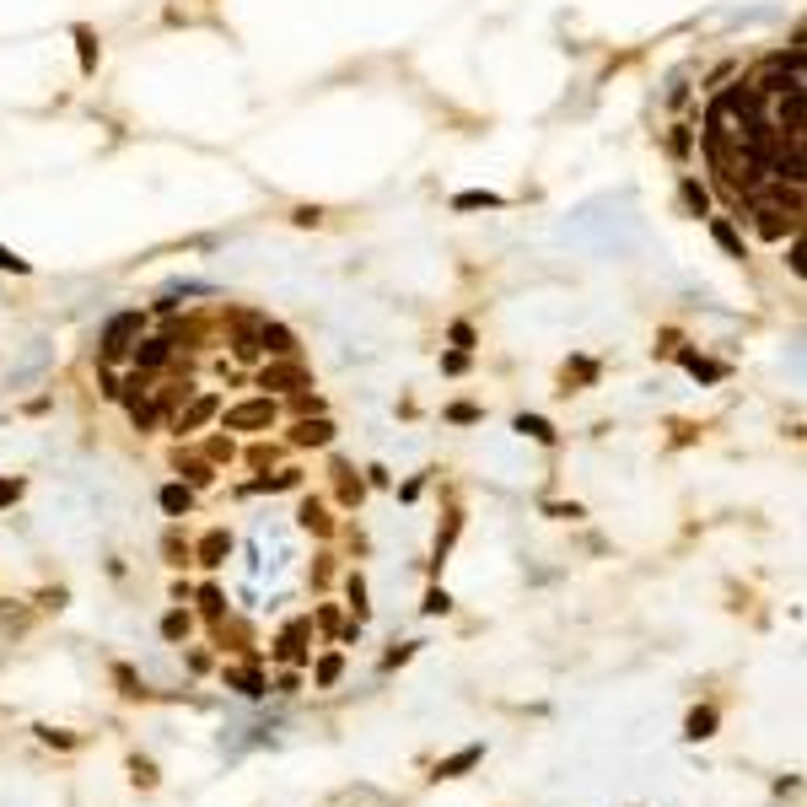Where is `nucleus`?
I'll return each instance as SVG.
<instances>
[{"instance_id":"nucleus-1","label":"nucleus","mask_w":807,"mask_h":807,"mask_svg":"<svg viewBox=\"0 0 807 807\" xmlns=\"http://www.w3.org/2000/svg\"><path fill=\"white\" fill-rule=\"evenodd\" d=\"M140 329H145V318H140V312H118V318H108V329H102V361H118V355L129 350V339H140Z\"/></svg>"},{"instance_id":"nucleus-2","label":"nucleus","mask_w":807,"mask_h":807,"mask_svg":"<svg viewBox=\"0 0 807 807\" xmlns=\"http://www.w3.org/2000/svg\"><path fill=\"white\" fill-rule=\"evenodd\" d=\"M754 215H759V237H770V242H781L786 232H797V221H803V210H786V205H754Z\"/></svg>"},{"instance_id":"nucleus-3","label":"nucleus","mask_w":807,"mask_h":807,"mask_svg":"<svg viewBox=\"0 0 807 807\" xmlns=\"http://www.w3.org/2000/svg\"><path fill=\"white\" fill-rule=\"evenodd\" d=\"M269 420H275V404H269V399H253V404L226 409V431H253V425H269Z\"/></svg>"},{"instance_id":"nucleus-4","label":"nucleus","mask_w":807,"mask_h":807,"mask_svg":"<svg viewBox=\"0 0 807 807\" xmlns=\"http://www.w3.org/2000/svg\"><path fill=\"white\" fill-rule=\"evenodd\" d=\"M167 355H172V339L156 334V339L135 345V372H156V366H167Z\"/></svg>"},{"instance_id":"nucleus-5","label":"nucleus","mask_w":807,"mask_h":807,"mask_svg":"<svg viewBox=\"0 0 807 807\" xmlns=\"http://www.w3.org/2000/svg\"><path fill=\"white\" fill-rule=\"evenodd\" d=\"M259 345H264L269 355H296V334H291L285 323H259Z\"/></svg>"},{"instance_id":"nucleus-6","label":"nucleus","mask_w":807,"mask_h":807,"mask_svg":"<svg viewBox=\"0 0 807 807\" xmlns=\"http://www.w3.org/2000/svg\"><path fill=\"white\" fill-rule=\"evenodd\" d=\"M291 442H296V447H329V442H334V425H329V420H296Z\"/></svg>"},{"instance_id":"nucleus-7","label":"nucleus","mask_w":807,"mask_h":807,"mask_svg":"<svg viewBox=\"0 0 807 807\" xmlns=\"http://www.w3.org/2000/svg\"><path fill=\"white\" fill-rule=\"evenodd\" d=\"M302 382H307V372H302V366H291V361L264 366V377H259V388H302Z\"/></svg>"},{"instance_id":"nucleus-8","label":"nucleus","mask_w":807,"mask_h":807,"mask_svg":"<svg viewBox=\"0 0 807 807\" xmlns=\"http://www.w3.org/2000/svg\"><path fill=\"white\" fill-rule=\"evenodd\" d=\"M506 199L501 194H490V189H469V194H458L452 199V210H501Z\"/></svg>"},{"instance_id":"nucleus-9","label":"nucleus","mask_w":807,"mask_h":807,"mask_svg":"<svg viewBox=\"0 0 807 807\" xmlns=\"http://www.w3.org/2000/svg\"><path fill=\"white\" fill-rule=\"evenodd\" d=\"M684 366H689L700 382H722V377H727V366H716V361H706V355H695V350H684Z\"/></svg>"},{"instance_id":"nucleus-10","label":"nucleus","mask_w":807,"mask_h":807,"mask_svg":"<svg viewBox=\"0 0 807 807\" xmlns=\"http://www.w3.org/2000/svg\"><path fill=\"white\" fill-rule=\"evenodd\" d=\"M679 199H684V210H689V215H706V210H711V199H706V189H700L695 178H684V189H679Z\"/></svg>"},{"instance_id":"nucleus-11","label":"nucleus","mask_w":807,"mask_h":807,"mask_svg":"<svg viewBox=\"0 0 807 807\" xmlns=\"http://www.w3.org/2000/svg\"><path fill=\"white\" fill-rule=\"evenodd\" d=\"M517 431L533 436V442H555V425H549L544 415H517Z\"/></svg>"},{"instance_id":"nucleus-12","label":"nucleus","mask_w":807,"mask_h":807,"mask_svg":"<svg viewBox=\"0 0 807 807\" xmlns=\"http://www.w3.org/2000/svg\"><path fill=\"white\" fill-rule=\"evenodd\" d=\"M75 48H81V70L92 75L97 70V38H92V27H75Z\"/></svg>"},{"instance_id":"nucleus-13","label":"nucleus","mask_w":807,"mask_h":807,"mask_svg":"<svg viewBox=\"0 0 807 807\" xmlns=\"http://www.w3.org/2000/svg\"><path fill=\"white\" fill-rule=\"evenodd\" d=\"M711 237H716V242H722V248H727L732 259H743V237H738V232H732L727 221H716V215H711Z\"/></svg>"},{"instance_id":"nucleus-14","label":"nucleus","mask_w":807,"mask_h":807,"mask_svg":"<svg viewBox=\"0 0 807 807\" xmlns=\"http://www.w3.org/2000/svg\"><path fill=\"white\" fill-rule=\"evenodd\" d=\"M210 415H215V399H199V404H194V409H189V415L178 420V431H194V425H205Z\"/></svg>"},{"instance_id":"nucleus-15","label":"nucleus","mask_w":807,"mask_h":807,"mask_svg":"<svg viewBox=\"0 0 807 807\" xmlns=\"http://www.w3.org/2000/svg\"><path fill=\"white\" fill-rule=\"evenodd\" d=\"M226 549H232V539H226V533H210V539L199 544V555H205V566H221V555H226Z\"/></svg>"},{"instance_id":"nucleus-16","label":"nucleus","mask_w":807,"mask_h":807,"mask_svg":"<svg viewBox=\"0 0 807 807\" xmlns=\"http://www.w3.org/2000/svg\"><path fill=\"white\" fill-rule=\"evenodd\" d=\"M189 501H194V496H189L183 485H167V490H162V506H167V512H189Z\"/></svg>"},{"instance_id":"nucleus-17","label":"nucleus","mask_w":807,"mask_h":807,"mask_svg":"<svg viewBox=\"0 0 807 807\" xmlns=\"http://www.w3.org/2000/svg\"><path fill=\"white\" fill-rule=\"evenodd\" d=\"M711 727H716V711H695L689 716V738H711Z\"/></svg>"},{"instance_id":"nucleus-18","label":"nucleus","mask_w":807,"mask_h":807,"mask_svg":"<svg viewBox=\"0 0 807 807\" xmlns=\"http://www.w3.org/2000/svg\"><path fill=\"white\" fill-rule=\"evenodd\" d=\"M474 759H479V749H463V754H458V759H447V765H442L436 776H458V770H469Z\"/></svg>"},{"instance_id":"nucleus-19","label":"nucleus","mask_w":807,"mask_h":807,"mask_svg":"<svg viewBox=\"0 0 807 807\" xmlns=\"http://www.w3.org/2000/svg\"><path fill=\"white\" fill-rule=\"evenodd\" d=\"M0 269H11V275H32V264H27V259H16L5 242H0Z\"/></svg>"},{"instance_id":"nucleus-20","label":"nucleus","mask_w":807,"mask_h":807,"mask_svg":"<svg viewBox=\"0 0 807 807\" xmlns=\"http://www.w3.org/2000/svg\"><path fill=\"white\" fill-rule=\"evenodd\" d=\"M302 522H307V528H318V533L329 528V517H323V506H318V501H307V506H302Z\"/></svg>"},{"instance_id":"nucleus-21","label":"nucleus","mask_w":807,"mask_h":807,"mask_svg":"<svg viewBox=\"0 0 807 807\" xmlns=\"http://www.w3.org/2000/svg\"><path fill=\"white\" fill-rule=\"evenodd\" d=\"M452 345L469 350V345H474V329H469V323H452Z\"/></svg>"},{"instance_id":"nucleus-22","label":"nucleus","mask_w":807,"mask_h":807,"mask_svg":"<svg viewBox=\"0 0 807 807\" xmlns=\"http://www.w3.org/2000/svg\"><path fill=\"white\" fill-rule=\"evenodd\" d=\"M162 630H167V636H172V641H178V636H183V630H189V619H183V614H167V625H162Z\"/></svg>"},{"instance_id":"nucleus-23","label":"nucleus","mask_w":807,"mask_h":807,"mask_svg":"<svg viewBox=\"0 0 807 807\" xmlns=\"http://www.w3.org/2000/svg\"><path fill=\"white\" fill-rule=\"evenodd\" d=\"M318 679H323V684H334V679H339V657H323V668H318Z\"/></svg>"},{"instance_id":"nucleus-24","label":"nucleus","mask_w":807,"mask_h":807,"mask_svg":"<svg viewBox=\"0 0 807 807\" xmlns=\"http://www.w3.org/2000/svg\"><path fill=\"white\" fill-rule=\"evenodd\" d=\"M792 275H807V253H803V242H792Z\"/></svg>"},{"instance_id":"nucleus-25","label":"nucleus","mask_w":807,"mask_h":807,"mask_svg":"<svg viewBox=\"0 0 807 807\" xmlns=\"http://www.w3.org/2000/svg\"><path fill=\"white\" fill-rule=\"evenodd\" d=\"M425 614H447V592H431V598H425Z\"/></svg>"},{"instance_id":"nucleus-26","label":"nucleus","mask_w":807,"mask_h":807,"mask_svg":"<svg viewBox=\"0 0 807 807\" xmlns=\"http://www.w3.org/2000/svg\"><path fill=\"white\" fill-rule=\"evenodd\" d=\"M16 490H22V485H16V479H11V485H5V479H0V506H5V501H16Z\"/></svg>"}]
</instances>
